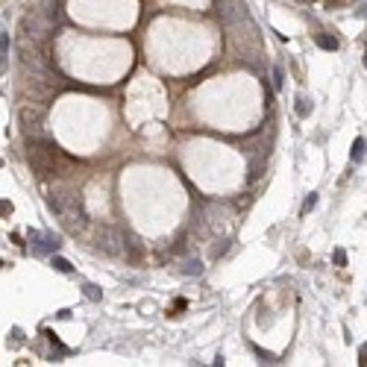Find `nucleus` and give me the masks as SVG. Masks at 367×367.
<instances>
[{"label":"nucleus","instance_id":"f257e3e1","mask_svg":"<svg viewBox=\"0 0 367 367\" xmlns=\"http://www.w3.org/2000/svg\"><path fill=\"white\" fill-rule=\"evenodd\" d=\"M30 244H33L35 256H47V253H56V250H59V238H56V235L30 232Z\"/></svg>","mask_w":367,"mask_h":367},{"label":"nucleus","instance_id":"f03ea898","mask_svg":"<svg viewBox=\"0 0 367 367\" xmlns=\"http://www.w3.org/2000/svg\"><path fill=\"white\" fill-rule=\"evenodd\" d=\"M215 12H218V18L223 24H232V21L241 18V9H238V3H232V0H215Z\"/></svg>","mask_w":367,"mask_h":367},{"label":"nucleus","instance_id":"7ed1b4c3","mask_svg":"<svg viewBox=\"0 0 367 367\" xmlns=\"http://www.w3.org/2000/svg\"><path fill=\"white\" fill-rule=\"evenodd\" d=\"M41 118H44V115H41V112H35V109H27V106H24V109H21V124H24V130H27V133H38V130H41Z\"/></svg>","mask_w":367,"mask_h":367},{"label":"nucleus","instance_id":"20e7f679","mask_svg":"<svg viewBox=\"0 0 367 367\" xmlns=\"http://www.w3.org/2000/svg\"><path fill=\"white\" fill-rule=\"evenodd\" d=\"M350 159H353V162H362V159H365V138H356V141H353Z\"/></svg>","mask_w":367,"mask_h":367},{"label":"nucleus","instance_id":"39448f33","mask_svg":"<svg viewBox=\"0 0 367 367\" xmlns=\"http://www.w3.org/2000/svg\"><path fill=\"white\" fill-rule=\"evenodd\" d=\"M317 44L323 50H338V38H332V35H317Z\"/></svg>","mask_w":367,"mask_h":367},{"label":"nucleus","instance_id":"423d86ee","mask_svg":"<svg viewBox=\"0 0 367 367\" xmlns=\"http://www.w3.org/2000/svg\"><path fill=\"white\" fill-rule=\"evenodd\" d=\"M294 109H297V115H300V118H308V115H311V106H308L305 97H297V106H294Z\"/></svg>","mask_w":367,"mask_h":367},{"label":"nucleus","instance_id":"0eeeda50","mask_svg":"<svg viewBox=\"0 0 367 367\" xmlns=\"http://www.w3.org/2000/svg\"><path fill=\"white\" fill-rule=\"evenodd\" d=\"M53 267H56L59 273H71V270H73L71 262H68V259H59V256H53Z\"/></svg>","mask_w":367,"mask_h":367},{"label":"nucleus","instance_id":"6e6552de","mask_svg":"<svg viewBox=\"0 0 367 367\" xmlns=\"http://www.w3.org/2000/svg\"><path fill=\"white\" fill-rule=\"evenodd\" d=\"M282 82H285V73H282V68L276 65V68H273V85H276V88H282Z\"/></svg>","mask_w":367,"mask_h":367},{"label":"nucleus","instance_id":"1a4fd4ad","mask_svg":"<svg viewBox=\"0 0 367 367\" xmlns=\"http://www.w3.org/2000/svg\"><path fill=\"white\" fill-rule=\"evenodd\" d=\"M314 206H317V194H308V200L302 203V215H308V212H311Z\"/></svg>","mask_w":367,"mask_h":367},{"label":"nucleus","instance_id":"9d476101","mask_svg":"<svg viewBox=\"0 0 367 367\" xmlns=\"http://www.w3.org/2000/svg\"><path fill=\"white\" fill-rule=\"evenodd\" d=\"M332 262L338 267H344V265H347V253H344V250H335V253H332Z\"/></svg>","mask_w":367,"mask_h":367},{"label":"nucleus","instance_id":"9b49d317","mask_svg":"<svg viewBox=\"0 0 367 367\" xmlns=\"http://www.w3.org/2000/svg\"><path fill=\"white\" fill-rule=\"evenodd\" d=\"M0 53H3V62H6V53H9V35L3 33V38H0Z\"/></svg>","mask_w":367,"mask_h":367},{"label":"nucleus","instance_id":"f8f14e48","mask_svg":"<svg viewBox=\"0 0 367 367\" xmlns=\"http://www.w3.org/2000/svg\"><path fill=\"white\" fill-rule=\"evenodd\" d=\"M203 267H200V262H188V265H185V273H188V276H191V273H200Z\"/></svg>","mask_w":367,"mask_h":367},{"label":"nucleus","instance_id":"ddd939ff","mask_svg":"<svg viewBox=\"0 0 367 367\" xmlns=\"http://www.w3.org/2000/svg\"><path fill=\"white\" fill-rule=\"evenodd\" d=\"M85 291H88V297H91V300H100V291H97L94 285H85Z\"/></svg>","mask_w":367,"mask_h":367},{"label":"nucleus","instance_id":"4468645a","mask_svg":"<svg viewBox=\"0 0 367 367\" xmlns=\"http://www.w3.org/2000/svg\"><path fill=\"white\" fill-rule=\"evenodd\" d=\"M362 356H367V344H365V350H362Z\"/></svg>","mask_w":367,"mask_h":367},{"label":"nucleus","instance_id":"2eb2a0df","mask_svg":"<svg viewBox=\"0 0 367 367\" xmlns=\"http://www.w3.org/2000/svg\"><path fill=\"white\" fill-rule=\"evenodd\" d=\"M365 68H367V50H365Z\"/></svg>","mask_w":367,"mask_h":367},{"label":"nucleus","instance_id":"dca6fc26","mask_svg":"<svg viewBox=\"0 0 367 367\" xmlns=\"http://www.w3.org/2000/svg\"><path fill=\"white\" fill-rule=\"evenodd\" d=\"M302 3H308V0H302Z\"/></svg>","mask_w":367,"mask_h":367}]
</instances>
